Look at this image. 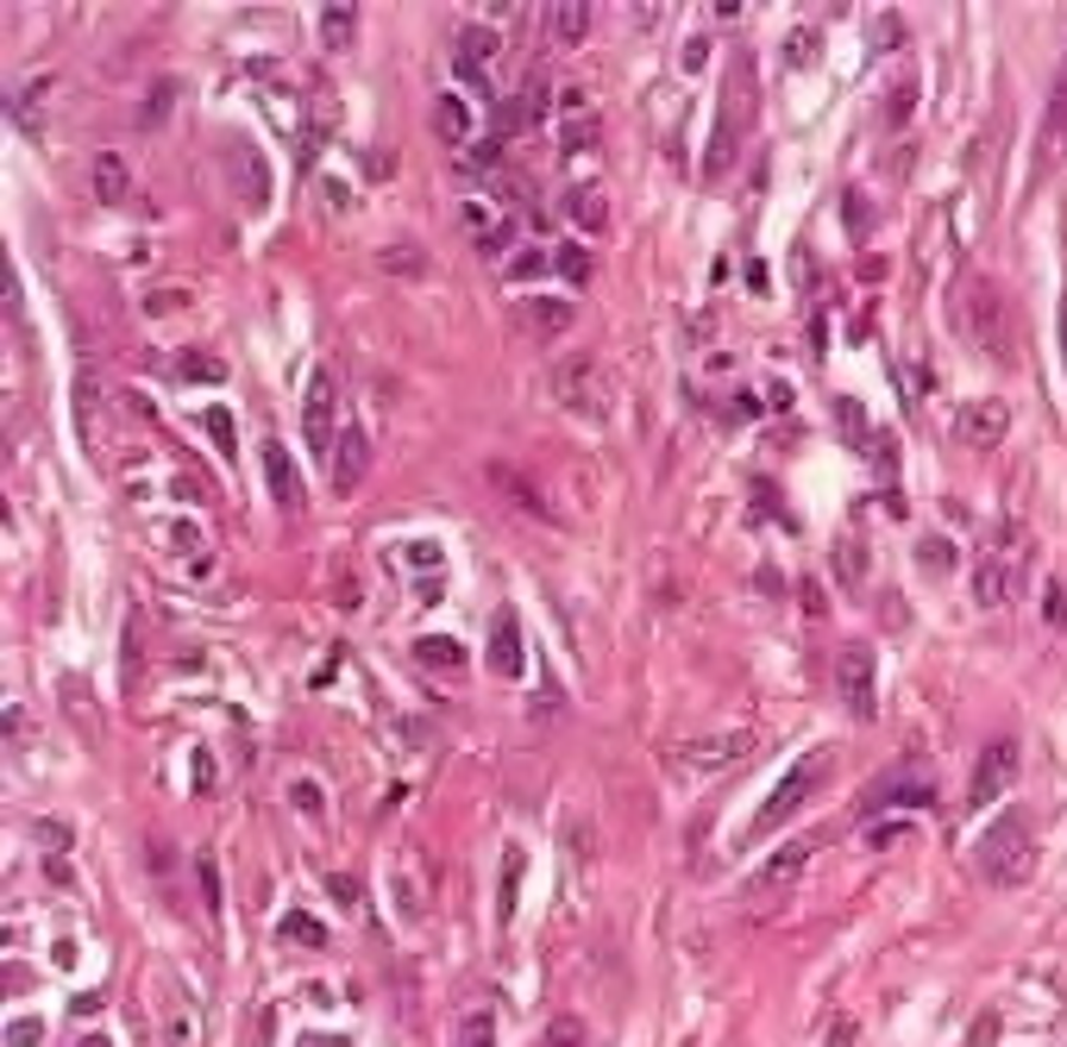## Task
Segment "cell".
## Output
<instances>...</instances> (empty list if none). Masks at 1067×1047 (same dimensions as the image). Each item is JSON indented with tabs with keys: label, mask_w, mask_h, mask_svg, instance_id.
<instances>
[{
	"label": "cell",
	"mask_w": 1067,
	"mask_h": 1047,
	"mask_svg": "<svg viewBox=\"0 0 1067 1047\" xmlns=\"http://www.w3.org/2000/svg\"><path fill=\"white\" fill-rule=\"evenodd\" d=\"M1005 433H1011V408H1005V401H973V408H967V421H961L967 446H998Z\"/></svg>",
	"instance_id": "cell-21"
},
{
	"label": "cell",
	"mask_w": 1067,
	"mask_h": 1047,
	"mask_svg": "<svg viewBox=\"0 0 1067 1047\" xmlns=\"http://www.w3.org/2000/svg\"><path fill=\"white\" fill-rule=\"evenodd\" d=\"M182 376H189V383H220V376H227V364H220V358H207V351H182Z\"/></svg>",
	"instance_id": "cell-42"
},
{
	"label": "cell",
	"mask_w": 1067,
	"mask_h": 1047,
	"mask_svg": "<svg viewBox=\"0 0 1067 1047\" xmlns=\"http://www.w3.org/2000/svg\"><path fill=\"white\" fill-rule=\"evenodd\" d=\"M490 483H496V490H503L508 502H521V508H528L534 521H560V515H553V502H547V496H540V490H534V477H528V471H508V465H490Z\"/></svg>",
	"instance_id": "cell-22"
},
{
	"label": "cell",
	"mask_w": 1067,
	"mask_h": 1047,
	"mask_svg": "<svg viewBox=\"0 0 1067 1047\" xmlns=\"http://www.w3.org/2000/svg\"><path fill=\"white\" fill-rule=\"evenodd\" d=\"M836 558H841V583L854 590V583H861V546H854V540H841V546H836Z\"/></svg>",
	"instance_id": "cell-48"
},
{
	"label": "cell",
	"mask_w": 1067,
	"mask_h": 1047,
	"mask_svg": "<svg viewBox=\"0 0 1067 1047\" xmlns=\"http://www.w3.org/2000/svg\"><path fill=\"white\" fill-rule=\"evenodd\" d=\"M321 195H327V207H339V214L352 207V189H346V182H333V176H321Z\"/></svg>",
	"instance_id": "cell-56"
},
{
	"label": "cell",
	"mask_w": 1067,
	"mask_h": 1047,
	"mask_svg": "<svg viewBox=\"0 0 1067 1047\" xmlns=\"http://www.w3.org/2000/svg\"><path fill=\"white\" fill-rule=\"evenodd\" d=\"M1055 164H1067V57L1055 70L1048 107H1042V139H1036V176H1048Z\"/></svg>",
	"instance_id": "cell-11"
},
{
	"label": "cell",
	"mask_w": 1067,
	"mask_h": 1047,
	"mask_svg": "<svg viewBox=\"0 0 1067 1047\" xmlns=\"http://www.w3.org/2000/svg\"><path fill=\"white\" fill-rule=\"evenodd\" d=\"M433 139L440 145H453V151H465L471 145V132H478V120H471V107H465V95H440L433 100Z\"/></svg>",
	"instance_id": "cell-20"
},
{
	"label": "cell",
	"mask_w": 1067,
	"mask_h": 1047,
	"mask_svg": "<svg viewBox=\"0 0 1067 1047\" xmlns=\"http://www.w3.org/2000/svg\"><path fill=\"white\" fill-rule=\"evenodd\" d=\"M590 139H597V120H590V113H578V125L565 132V151H585Z\"/></svg>",
	"instance_id": "cell-55"
},
{
	"label": "cell",
	"mask_w": 1067,
	"mask_h": 1047,
	"mask_svg": "<svg viewBox=\"0 0 1067 1047\" xmlns=\"http://www.w3.org/2000/svg\"><path fill=\"white\" fill-rule=\"evenodd\" d=\"M458 157H465L458 170H471V176H490V170H496V164H503V139H483V145H465V151H458Z\"/></svg>",
	"instance_id": "cell-39"
},
{
	"label": "cell",
	"mask_w": 1067,
	"mask_h": 1047,
	"mask_svg": "<svg viewBox=\"0 0 1067 1047\" xmlns=\"http://www.w3.org/2000/svg\"><path fill=\"white\" fill-rule=\"evenodd\" d=\"M911 107H916V75H898V88L886 95V125H891V132L911 120Z\"/></svg>",
	"instance_id": "cell-37"
},
{
	"label": "cell",
	"mask_w": 1067,
	"mask_h": 1047,
	"mask_svg": "<svg viewBox=\"0 0 1067 1047\" xmlns=\"http://www.w3.org/2000/svg\"><path fill=\"white\" fill-rule=\"evenodd\" d=\"M157 1023H164V1047H202V1003L182 985H157Z\"/></svg>",
	"instance_id": "cell-13"
},
{
	"label": "cell",
	"mask_w": 1067,
	"mask_h": 1047,
	"mask_svg": "<svg viewBox=\"0 0 1067 1047\" xmlns=\"http://www.w3.org/2000/svg\"><path fill=\"white\" fill-rule=\"evenodd\" d=\"M139 665H145V652H139V622H127V684H139Z\"/></svg>",
	"instance_id": "cell-54"
},
{
	"label": "cell",
	"mask_w": 1067,
	"mask_h": 1047,
	"mask_svg": "<svg viewBox=\"0 0 1067 1047\" xmlns=\"http://www.w3.org/2000/svg\"><path fill=\"white\" fill-rule=\"evenodd\" d=\"M998 1028H1005V1023H998V1010H986V1016L973 1023V1035H967L961 1047H992V1042H998Z\"/></svg>",
	"instance_id": "cell-49"
},
{
	"label": "cell",
	"mask_w": 1067,
	"mask_h": 1047,
	"mask_svg": "<svg viewBox=\"0 0 1067 1047\" xmlns=\"http://www.w3.org/2000/svg\"><path fill=\"white\" fill-rule=\"evenodd\" d=\"M836 690H841V702H848V715L873 722L879 690H873V652H866L861 640H848V647L836 652Z\"/></svg>",
	"instance_id": "cell-9"
},
{
	"label": "cell",
	"mask_w": 1067,
	"mask_h": 1047,
	"mask_svg": "<svg viewBox=\"0 0 1067 1047\" xmlns=\"http://www.w3.org/2000/svg\"><path fill=\"white\" fill-rule=\"evenodd\" d=\"M182 301H189V289H152V296H145V314H170Z\"/></svg>",
	"instance_id": "cell-50"
},
{
	"label": "cell",
	"mask_w": 1067,
	"mask_h": 1047,
	"mask_svg": "<svg viewBox=\"0 0 1067 1047\" xmlns=\"http://www.w3.org/2000/svg\"><path fill=\"white\" fill-rule=\"evenodd\" d=\"M289 803L302 809L308 822H321V816H327V791H321L314 778H296V784H289Z\"/></svg>",
	"instance_id": "cell-38"
},
{
	"label": "cell",
	"mask_w": 1067,
	"mask_h": 1047,
	"mask_svg": "<svg viewBox=\"0 0 1067 1047\" xmlns=\"http://www.w3.org/2000/svg\"><path fill=\"white\" fill-rule=\"evenodd\" d=\"M848 1042H854V1023H848V1016H836V1023H829V1047H848Z\"/></svg>",
	"instance_id": "cell-59"
},
{
	"label": "cell",
	"mask_w": 1067,
	"mask_h": 1047,
	"mask_svg": "<svg viewBox=\"0 0 1067 1047\" xmlns=\"http://www.w3.org/2000/svg\"><path fill=\"white\" fill-rule=\"evenodd\" d=\"M916 828V816H891V822H873L866 828V847H891V841H904Z\"/></svg>",
	"instance_id": "cell-43"
},
{
	"label": "cell",
	"mask_w": 1067,
	"mask_h": 1047,
	"mask_svg": "<svg viewBox=\"0 0 1067 1047\" xmlns=\"http://www.w3.org/2000/svg\"><path fill=\"white\" fill-rule=\"evenodd\" d=\"M95 414H101V383H95V371L82 364V376H76V426H82V440L95 433Z\"/></svg>",
	"instance_id": "cell-31"
},
{
	"label": "cell",
	"mask_w": 1067,
	"mask_h": 1047,
	"mask_svg": "<svg viewBox=\"0 0 1067 1047\" xmlns=\"http://www.w3.org/2000/svg\"><path fill=\"white\" fill-rule=\"evenodd\" d=\"M490 672H496V677H521V627H515L508 609L490 622Z\"/></svg>",
	"instance_id": "cell-24"
},
{
	"label": "cell",
	"mask_w": 1067,
	"mask_h": 1047,
	"mask_svg": "<svg viewBox=\"0 0 1067 1047\" xmlns=\"http://www.w3.org/2000/svg\"><path fill=\"white\" fill-rule=\"evenodd\" d=\"M1011 533H1017V527L1005 521V527H998V552H986V558L973 565V602H980V609H998V602L1017 590V565H1011V552H1005V546H1011Z\"/></svg>",
	"instance_id": "cell-12"
},
{
	"label": "cell",
	"mask_w": 1067,
	"mask_h": 1047,
	"mask_svg": "<svg viewBox=\"0 0 1067 1047\" xmlns=\"http://www.w3.org/2000/svg\"><path fill=\"white\" fill-rule=\"evenodd\" d=\"M553 396L565 401V414H578V421H610V408H615V383L610 371L590 358V351H572L560 371H553Z\"/></svg>",
	"instance_id": "cell-5"
},
{
	"label": "cell",
	"mask_w": 1067,
	"mask_h": 1047,
	"mask_svg": "<svg viewBox=\"0 0 1067 1047\" xmlns=\"http://www.w3.org/2000/svg\"><path fill=\"white\" fill-rule=\"evenodd\" d=\"M565 214L585 226V232H603V226H610V201H603V189H572V195H565Z\"/></svg>",
	"instance_id": "cell-27"
},
{
	"label": "cell",
	"mask_w": 1067,
	"mask_h": 1047,
	"mask_svg": "<svg viewBox=\"0 0 1067 1047\" xmlns=\"http://www.w3.org/2000/svg\"><path fill=\"white\" fill-rule=\"evenodd\" d=\"M377 264L389 276H421V270H428V251H421V245H383Z\"/></svg>",
	"instance_id": "cell-34"
},
{
	"label": "cell",
	"mask_w": 1067,
	"mask_h": 1047,
	"mask_svg": "<svg viewBox=\"0 0 1067 1047\" xmlns=\"http://www.w3.org/2000/svg\"><path fill=\"white\" fill-rule=\"evenodd\" d=\"M415 659L433 665V672H458V665H465V647L446 640V634H421V640H415Z\"/></svg>",
	"instance_id": "cell-30"
},
{
	"label": "cell",
	"mask_w": 1067,
	"mask_h": 1047,
	"mask_svg": "<svg viewBox=\"0 0 1067 1047\" xmlns=\"http://www.w3.org/2000/svg\"><path fill=\"white\" fill-rule=\"evenodd\" d=\"M352 25H358V7H352V0H333V7H321V32H327V45H352Z\"/></svg>",
	"instance_id": "cell-33"
},
{
	"label": "cell",
	"mask_w": 1067,
	"mask_h": 1047,
	"mask_svg": "<svg viewBox=\"0 0 1067 1047\" xmlns=\"http://www.w3.org/2000/svg\"><path fill=\"white\" fill-rule=\"evenodd\" d=\"M264 483H271V502L283 515H302V477H296L289 446H277V440H264Z\"/></svg>",
	"instance_id": "cell-16"
},
{
	"label": "cell",
	"mask_w": 1067,
	"mask_h": 1047,
	"mask_svg": "<svg viewBox=\"0 0 1067 1047\" xmlns=\"http://www.w3.org/2000/svg\"><path fill=\"white\" fill-rule=\"evenodd\" d=\"M302 426H308V446L314 452L339 446V376L327 364H314V376H308V389H302Z\"/></svg>",
	"instance_id": "cell-8"
},
{
	"label": "cell",
	"mask_w": 1067,
	"mask_h": 1047,
	"mask_svg": "<svg viewBox=\"0 0 1067 1047\" xmlns=\"http://www.w3.org/2000/svg\"><path fill=\"white\" fill-rule=\"evenodd\" d=\"M973 866H980V878H986L992 891H1011V884H1023V878H1030V866H1036V828H1030V816H1023V809H1005V816L980 834Z\"/></svg>",
	"instance_id": "cell-2"
},
{
	"label": "cell",
	"mask_w": 1067,
	"mask_h": 1047,
	"mask_svg": "<svg viewBox=\"0 0 1067 1047\" xmlns=\"http://www.w3.org/2000/svg\"><path fill=\"white\" fill-rule=\"evenodd\" d=\"M95 195H101L107 207L132 195V170H127V157H120V151H101V157H95Z\"/></svg>",
	"instance_id": "cell-26"
},
{
	"label": "cell",
	"mask_w": 1067,
	"mask_h": 1047,
	"mask_svg": "<svg viewBox=\"0 0 1067 1047\" xmlns=\"http://www.w3.org/2000/svg\"><path fill=\"white\" fill-rule=\"evenodd\" d=\"M521 866H528V859H521V847H508L503 853V884H496V923H515V898H521Z\"/></svg>",
	"instance_id": "cell-29"
},
{
	"label": "cell",
	"mask_w": 1067,
	"mask_h": 1047,
	"mask_svg": "<svg viewBox=\"0 0 1067 1047\" xmlns=\"http://www.w3.org/2000/svg\"><path fill=\"white\" fill-rule=\"evenodd\" d=\"M1062 364H1067V296H1062Z\"/></svg>",
	"instance_id": "cell-61"
},
{
	"label": "cell",
	"mask_w": 1067,
	"mask_h": 1047,
	"mask_svg": "<svg viewBox=\"0 0 1067 1047\" xmlns=\"http://www.w3.org/2000/svg\"><path fill=\"white\" fill-rule=\"evenodd\" d=\"M540 270H553V257H540V251H515V257H508V276H521V282L540 276Z\"/></svg>",
	"instance_id": "cell-47"
},
{
	"label": "cell",
	"mask_w": 1067,
	"mask_h": 1047,
	"mask_svg": "<svg viewBox=\"0 0 1067 1047\" xmlns=\"http://www.w3.org/2000/svg\"><path fill=\"white\" fill-rule=\"evenodd\" d=\"M76 1047H113V1042H107V1035H82Z\"/></svg>",
	"instance_id": "cell-63"
},
{
	"label": "cell",
	"mask_w": 1067,
	"mask_h": 1047,
	"mask_svg": "<svg viewBox=\"0 0 1067 1047\" xmlns=\"http://www.w3.org/2000/svg\"><path fill=\"white\" fill-rule=\"evenodd\" d=\"M829 766H836V753L829 747H816V753H804L798 766H791L772 791H766V803H760V816H754V828H747V841H760V834H772V828H786L804 803L829 784Z\"/></svg>",
	"instance_id": "cell-4"
},
{
	"label": "cell",
	"mask_w": 1067,
	"mask_h": 1047,
	"mask_svg": "<svg viewBox=\"0 0 1067 1047\" xmlns=\"http://www.w3.org/2000/svg\"><path fill=\"white\" fill-rule=\"evenodd\" d=\"M547 1047H585V1023L578 1016H553L547 1023Z\"/></svg>",
	"instance_id": "cell-45"
},
{
	"label": "cell",
	"mask_w": 1067,
	"mask_h": 1047,
	"mask_svg": "<svg viewBox=\"0 0 1067 1047\" xmlns=\"http://www.w3.org/2000/svg\"><path fill=\"white\" fill-rule=\"evenodd\" d=\"M547 13H553L547 25H553L560 45H578V38L590 32V0H560V7H547Z\"/></svg>",
	"instance_id": "cell-28"
},
{
	"label": "cell",
	"mask_w": 1067,
	"mask_h": 1047,
	"mask_svg": "<svg viewBox=\"0 0 1067 1047\" xmlns=\"http://www.w3.org/2000/svg\"><path fill=\"white\" fill-rule=\"evenodd\" d=\"M364 471H371V440H364V426H339V446H333V490L352 496L358 483H364Z\"/></svg>",
	"instance_id": "cell-15"
},
{
	"label": "cell",
	"mask_w": 1067,
	"mask_h": 1047,
	"mask_svg": "<svg viewBox=\"0 0 1067 1047\" xmlns=\"http://www.w3.org/2000/svg\"><path fill=\"white\" fill-rule=\"evenodd\" d=\"M961 333L967 346L992 358V364H1011V301L992 276H967L961 289Z\"/></svg>",
	"instance_id": "cell-3"
},
{
	"label": "cell",
	"mask_w": 1067,
	"mask_h": 1047,
	"mask_svg": "<svg viewBox=\"0 0 1067 1047\" xmlns=\"http://www.w3.org/2000/svg\"><path fill=\"white\" fill-rule=\"evenodd\" d=\"M302 1047H339V1035H321V1042H314V1035H308Z\"/></svg>",
	"instance_id": "cell-62"
},
{
	"label": "cell",
	"mask_w": 1067,
	"mask_h": 1047,
	"mask_svg": "<svg viewBox=\"0 0 1067 1047\" xmlns=\"http://www.w3.org/2000/svg\"><path fill=\"white\" fill-rule=\"evenodd\" d=\"M227 157H232L227 170H232V182H239V201L257 214V207L271 201V176L257 170V145L252 139H227Z\"/></svg>",
	"instance_id": "cell-17"
},
{
	"label": "cell",
	"mask_w": 1067,
	"mask_h": 1047,
	"mask_svg": "<svg viewBox=\"0 0 1067 1047\" xmlns=\"http://www.w3.org/2000/svg\"><path fill=\"white\" fill-rule=\"evenodd\" d=\"M553 270L565 276V282H590V257L578 245H560V257H553Z\"/></svg>",
	"instance_id": "cell-44"
},
{
	"label": "cell",
	"mask_w": 1067,
	"mask_h": 1047,
	"mask_svg": "<svg viewBox=\"0 0 1067 1047\" xmlns=\"http://www.w3.org/2000/svg\"><path fill=\"white\" fill-rule=\"evenodd\" d=\"M930 797H936V784H930V778L916 772V766H891V772H879V778H873V784L861 791V822L886 816L891 803H898L904 816H916V809H923Z\"/></svg>",
	"instance_id": "cell-6"
},
{
	"label": "cell",
	"mask_w": 1067,
	"mask_h": 1047,
	"mask_svg": "<svg viewBox=\"0 0 1067 1047\" xmlns=\"http://www.w3.org/2000/svg\"><path fill=\"white\" fill-rule=\"evenodd\" d=\"M540 113H547V75H528L521 95L503 100V113H496V139H521V132H534Z\"/></svg>",
	"instance_id": "cell-14"
},
{
	"label": "cell",
	"mask_w": 1067,
	"mask_h": 1047,
	"mask_svg": "<svg viewBox=\"0 0 1067 1047\" xmlns=\"http://www.w3.org/2000/svg\"><path fill=\"white\" fill-rule=\"evenodd\" d=\"M916 558H923V571H936V577L955 571V546H948L942 533H923V540H916Z\"/></svg>",
	"instance_id": "cell-36"
},
{
	"label": "cell",
	"mask_w": 1067,
	"mask_h": 1047,
	"mask_svg": "<svg viewBox=\"0 0 1067 1047\" xmlns=\"http://www.w3.org/2000/svg\"><path fill=\"white\" fill-rule=\"evenodd\" d=\"M760 747V734L754 727H735V734H710V741H685V747L672 753L685 772H722V766H735V759H747V753Z\"/></svg>",
	"instance_id": "cell-10"
},
{
	"label": "cell",
	"mask_w": 1067,
	"mask_h": 1047,
	"mask_svg": "<svg viewBox=\"0 0 1067 1047\" xmlns=\"http://www.w3.org/2000/svg\"><path fill=\"white\" fill-rule=\"evenodd\" d=\"M0 308H7V314L20 308V282H13V264H7V276H0Z\"/></svg>",
	"instance_id": "cell-58"
},
{
	"label": "cell",
	"mask_w": 1067,
	"mask_h": 1047,
	"mask_svg": "<svg viewBox=\"0 0 1067 1047\" xmlns=\"http://www.w3.org/2000/svg\"><path fill=\"white\" fill-rule=\"evenodd\" d=\"M202 426H207V440L220 446V458H232V452H239V426H232V408H207Z\"/></svg>",
	"instance_id": "cell-35"
},
{
	"label": "cell",
	"mask_w": 1067,
	"mask_h": 1047,
	"mask_svg": "<svg viewBox=\"0 0 1067 1047\" xmlns=\"http://www.w3.org/2000/svg\"><path fill=\"white\" fill-rule=\"evenodd\" d=\"M458 226H465V232L478 239V251H490V257L508 245V220L496 207H483V201H465V207H458Z\"/></svg>",
	"instance_id": "cell-23"
},
{
	"label": "cell",
	"mask_w": 1067,
	"mask_h": 1047,
	"mask_svg": "<svg viewBox=\"0 0 1067 1047\" xmlns=\"http://www.w3.org/2000/svg\"><path fill=\"white\" fill-rule=\"evenodd\" d=\"M458 1047H496V1016H490V1010H471L465 1028H458Z\"/></svg>",
	"instance_id": "cell-40"
},
{
	"label": "cell",
	"mask_w": 1067,
	"mask_h": 1047,
	"mask_svg": "<svg viewBox=\"0 0 1067 1047\" xmlns=\"http://www.w3.org/2000/svg\"><path fill=\"white\" fill-rule=\"evenodd\" d=\"M283 941H296V948H321V941H327V928L308 923L302 910H296V916H283Z\"/></svg>",
	"instance_id": "cell-41"
},
{
	"label": "cell",
	"mask_w": 1067,
	"mask_h": 1047,
	"mask_svg": "<svg viewBox=\"0 0 1067 1047\" xmlns=\"http://www.w3.org/2000/svg\"><path fill=\"white\" fill-rule=\"evenodd\" d=\"M811 853H816V841H791L786 853H772V859H766V872L747 878V898H772V891H786L791 878L804 872V859H811Z\"/></svg>",
	"instance_id": "cell-18"
},
{
	"label": "cell",
	"mask_w": 1067,
	"mask_h": 1047,
	"mask_svg": "<svg viewBox=\"0 0 1067 1047\" xmlns=\"http://www.w3.org/2000/svg\"><path fill=\"white\" fill-rule=\"evenodd\" d=\"M515 314H521V326H528L534 339H560L565 326L578 321V308H572L565 296H534V301H521Z\"/></svg>",
	"instance_id": "cell-19"
},
{
	"label": "cell",
	"mask_w": 1067,
	"mask_h": 1047,
	"mask_svg": "<svg viewBox=\"0 0 1067 1047\" xmlns=\"http://www.w3.org/2000/svg\"><path fill=\"white\" fill-rule=\"evenodd\" d=\"M38 1042H45V1023H32V1016L7 1028V1047H38Z\"/></svg>",
	"instance_id": "cell-51"
},
{
	"label": "cell",
	"mask_w": 1067,
	"mask_h": 1047,
	"mask_svg": "<svg viewBox=\"0 0 1067 1047\" xmlns=\"http://www.w3.org/2000/svg\"><path fill=\"white\" fill-rule=\"evenodd\" d=\"M1017 759H1023V753H1017L1011 734H998V741H986V747H980V759H973V778H967V809H973V816H980V809H992V803L1005 797V784L1017 778Z\"/></svg>",
	"instance_id": "cell-7"
},
{
	"label": "cell",
	"mask_w": 1067,
	"mask_h": 1047,
	"mask_svg": "<svg viewBox=\"0 0 1067 1047\" xmlns=\"http://www.w3.org/2000/svg\"><path fill=\"white\" fill-rule=\"evenodd\" d=\"M164 546L182 552V558H207V533L195 521H164Z\"/></svg>",
	"instance_id": "cell-32"
},
{
	"label": "cell",
	"mask_w": 1067,
	"mask_h": 1047,
	"mask_svg": "<svg viewBox=\"0 0 1067 1047\" xmlns=\"http://www.w3.org/2000/svg\"><path fill=\"white\" fill-rule=\"evenodd\" d=\"M408 565H415V571H433V565H440V546H433V540L408 546Z\"/></svg>",
	"instance_id": "cell-57"
},
{
	"label": "cell",
	"mask_w": 1067,
	"mask_h": 1047,
	"mask_svg": "<svg viewBox=\"0 0 1067 1047\" xmlns=\"http://www.w3.org/2000/svg\"><path fill=\"white\" fill-rule=\"evenodd\" d=\"M811 50H816V32H811V25H798V32L786 38V57H791V63H804Z\"/></svg>",
	"instance_id": "cell-52"
},
{
	"label": "cell",
	"mask_w": 1067,
	"mask_h": 1047,
	"mask_svg": "<svg viewBox=\"0 0 1067 1047\" xmlns=\"http://www.w3.org/2000/svg\"><path fill=\"white\" fill-rule=\"evenodd\" d=\"M202 898H207V910H220V872H214V853H202Z\"/></svg>",
	"instance_id": "cell-53"
},
{
	"label": "cell",
	"mask_w": 1067,
	"mask_h": 1047,
	"mask_svg": "<svg viewBox=\"0 0 1067 1047\" xmlns=\"http://www.w3.org/2000/svg\"><path fill=\"white\" fill-rule=\"evenodd\" d=\"M754 120H760V75H754V57H735L729 75H722L716 132H710V151H704V176H710V182L741 164V145L754 139Z\"/></svg>",
	"instance_id": "cell-1"
},
{
	"label": "cell",
	"mask_w": 1067,
	"mask_h": 1047,
	"mask_svg": "<svg viewBox=\"0 0 1067 1047\" xmlns=\"http://www.w3.org/2000/svg\"><path fill=\"white\" fill-rule=\"evenodd\" d=\"M1042 622H1048V627H1067V590H1062V583H1048V590H1042Z\"/></svg>",
	"instance_id": "cell-46"
},
{
	"label": "cell",
	"mask_w": 1067,
	"mask_h": 1047,
	"mask_svg": "<svg viewBox=\"0 0 1067 1047\" xmlns=\"http://www.w3.org/2000/svg\"><path fill=\"white\" fill-rule=\"evenodd\" d=\"M704 57H710V45H704V38H691V45H685V70H704Z\"/></svg>",
	"instance_id": "cell-60"
},
{
	"label": "cell",
	"mask_w": 1067,
	"mask_h": 1047,
	"mask_svg": "<svg viewBox=\"0 0 1067 1047\" xmlns=\"http://www.w3.org/2000/svg\"><path fill=\"white\" fill-rule=\"evenodd\" d=\"M453 45H458V70H483V63H490V57L503 50V38H496L490 25H458V38H453Z\"/></svg>",
	"instance_id": "cell-25"
}]
</instances>
